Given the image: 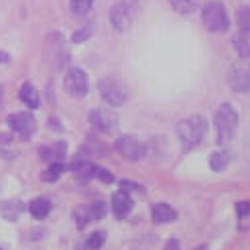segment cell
Masks as SVG:
<instances>
[{"instance_id": "1", "label": "cell", "mask_w": 250, "mask_h": 250, "mask_svg": "<svg viewBox=\"0 0 250 250\" xmlns=\"http://www.w3.org/2000/svg\"><path fill=\"white\" fill-rule=\"evenodd\" d=\"M208 130V122L204 116H189L177 124V136L181 141L183 151H191L193 146H197L204 141Z\"/></svg>"}, {"instance_id": "2", "label": "cell", "mask_w": 250, "mask_h": 250, "mask_svg": "<svg viewBox=\"0 0 250 250\" xmlns=\"http://www.w3.org/2000/svg\"><path fill=\"white\" fill-rule=\"evenodd\" d=\"M141 10L139 0H116L110 8V24L116 31H128Z\"/></svg>"}, {"instance_id": "3", "label": "cell", "mask_w": 250, "mask_h": 250, "mask_svg": "<svg viewBox=\"0 0 250 250\" xmlns=\"http://www.w3.org/2000/svg\"><path fill=\"white\" fill-rule=\"evenodd\" d=\"M214 124H216L218 143H222V145L228 143V141H232V136L236 134V128H238V112L234 110L232 104H222L216 110Z\"/></svg>"}, {"instance_id": "4", "label": "cell", "mask_w": 250, "mask_h": 250, "mask_svg": "<svg viewBox=\"0 0 250 250\" xmlns=\"http://www.w3.org/2000/svg\"><path fill=\"white\" fill-rule=\"evenodd\" d=\"M202 21L209 33H226L230 27L228 12L220 0H209L202 8Z\"/></svg>"}, {"instance_id": "5", "label": "cell", "mask_w": 250, "mask_h": 250, "mask_svg": "<svg viewBox=\"0 0 250 250\" xmlns=\"http://www.w3.org/2000/svg\"><path fill=\"white\" fill-rule=\"evenodd\" d=\"M100 96L110 106H122L128 100V87L118 76H106L98 83Z\"/></svg>"}, {"instance_id": "6", "label": "cell", "mask_w": 250, "mask_h": 250, "mask_svg": "<svg viewBox=\"0 0 250 250\" xmlns=\"http://www.w3.org/2000/svg\"><path fill=\"white\" fill-rule=\"evenodd\" d=\"M106 216V206L104 202H94L87 206H78L73 209V220H76V226L80 230H83L87 224H92L96 220H102Z\"/></svg>"}, {"instance_id": "7", "label": "cell", "mask_w": 250, "mask_h": 250, "mask_svg": "<svg viewBox=\"0 0 250 250\" xmlns=\"http://www.w3.org/2000/svg\"><path fill=\"white\" fill-rule=\"evenodd\" d=\"M8 124H10L12 132H17L22 141H29L37 130V120L31 112H17V114H10Z\"/></svg>"}, {"instance_id": "8", "label": "cell", "mask_w": 250, "mask_h": 250, "mask_svg": "<svg viewBox=\"0 0 250 250\" xmlns=\"http://www.w3.org/2000/svg\"><path fill=\"white\" fill-rule=\"evenodd\" d=\"M116 148H118V153L126 161H141L146 155V146L139 139H136V136H130V134L118 136Z\"/></svg>"}, {"instance_id": "9", "label": "cell", "mask_w": 250, "mask_h": 250, "mask_svg": "<svg viewBox=\"0 0 250 250\" xmlns=\"http://www.w3.org/2000/svg\"><path fill=\"white\" fill-rule=\"evenodd\" d=\"M65 90L73 96V98H83L90 90V82H87V76L83 69L73 67L65 73Z\"/></svg>"}, {"instance_id": "10", "label": "cell", "mask_w": 250, "mask_h": 250, "mask_svg": "<svg viewBox=\"0 0 250 250\" xmlns=\"http://www.w3.org/2000/svg\"><path fill=\"white\" fill-rule=\"evenodd\" d=\"M90 122L96 130L104 134H116L118 130V116L112 110H94L90 114Z\"/></svg>"}, {"instance_id": "11", "label": "cell", "mask_w": 250, "mask_h": 250, "mask_svg": "<svg viewBox=\"0 0 250 250\" xmlns=\"http://www.w3.org/2000/svg\"><path fill=\"white\" fill-rule=\"evenodd\" d=\"M228 85L234 92H248L250 90V63L234 65L228 73Z\"/></svg>"}, {"instance_id": "12", "label": "cell", "mask_w": 250, "mask_h": 250, "mask_svg": "<svg viewBox=\"0 0 250 250\" xmlns=\"http://www.w3.org/2000/svg\"><path fill=\"white\" fill-rule=\"evenodd\" d=\"M130 209H132V199L124 189H120L112 195V211H114L116 220H124L130 214Z\"/></svg>"}, {"instance_id": "13", "label": "cell", "mask_w": 250, "mask_h": 250, "mask_svg": "<svg viewBox=\"0 0 250 250\" xmlns=\"http://www.w3.org/2000/svg\"><path fill=\"white\" fill-rule=\"evenodd\" d=\"M24 209H27V206H24L21 199H8V202H4L0 206V214H2L4 220H8V222H17L22 216Z\"/></svg>"}, {"instance_id": "14", "label": "cell", "mask_w": 250, "mask_h": 250, "mask_svg": "<svg viewBox=\"0 0 250 250\" xmlns=\"http://www.w3.org/2000/svg\"><path fill=\"white\" fill-rule=\"evenodd\" d=\"M151 216H153V222L157 224H169L177 220V211L167 204H155L151 208Z\"/></svg>"}, {"instance_id": "15", "label": "cell", "mask_w": 250, "mask_h": 250, "mask_svg": "<svg viewBox=\"0 0 250 250\" xmlns=\"http://www.w3.org/2000/svg\"><path fill=\"white\" fill-rule=\"evenodd\" d=\"M27 209L31 211V216L35 220H45L49 216V211H51V202H49L47 197H35L27 206Z\"/></svg>"}, {"instance_id": "16", "label": "cell", "mask_w": 250, "mask_h": 250, "mask_svg": "<svg viewBox=\"0 0 250 250\" xmlns=\"http://www.w3.org/2000/svg\"><path fill=\"white\" fill-rule=\"evenodd\" d=\"M19 98H21V102H24V104H27L29 108H39V104H41L39 94H37L35 85H33V83H29V82H27V83H22Z\"/></svg>"}, {"instance_id": "17", "label": "cell", "mask_w": 250, "mask_h": 250, "mask_svg": "<svg viewBox=\"0 0 250 250\" xmlns=\"http://www.w3.org/2000/svg\"><path fill=\"white\" fill-rule=\"evenodd\" d=\"M104 242H106V232L98 230V232L87 236L85 240H82L78 244V250H100V248L104 246Z\"/></svg>"}, {"instance_id": "18", "label": "cell", "mask_w": 250, "mask_h": 250, "mask_svg": "<svg viewBox=\"0 0 250 250\" xmlns=\"http://www.w3.org/2000/svg\"><path fill=\"white\" fill-rule=\"evenodd\" d=\"M232 45L240 57H250V31H242L232 39Z\"/></svg>"}, {"instance_id": "19", "label": "cell", "mask_w": 250, "mask_h": 250, "mask_svg": "<svg viewBox=\"0 0 250 250\" xmlns=\"http://www.w3.org/2000/svg\"><path fill=\"white\" fill-rule=\"evenodd\" d=\"M96 165H92L90 161H82V163H78V165H73V171H76V175H78V179L80 181H90L92 177H96Z\"/></svg>"}, {"instance_id": "20", "label": "cell", "mask_w": 250, "mask_h": 250, "mask_svg": "<svg viewBox=\"0 0 250 250\" xmlns=\"http://www.w3.org/2000/svg\"><path fill=\"white\" fill-rule=\"evenodd\" d=\"M169 2H171L173 10L179 12V15H191L199 6V0H169Z\"/></svg>"}, {"instance_id": "21", "label": "cell", "mask_w": 250, "mask_h": 250, "mask_svg": "<svg viewBox=\"0 0 250 250\" xmlns=\"http://www.w3.org/2000/svg\"><path fill=\"white\" fill-rule=\"evenodd\" d=\"M65 171H67V165L59 163V161H53V165L49 167L47 171H43L41 179H43V181H57V179L61 177V173H65Z\"/></svg>"}, {"instance_id": "22", "label": "cell", "mask_w": 250, "mask_h": 250, "mask_svg": "<svg viewBox=\"0 0 250 250\" xmlns=\"http://www.w3.org/2000/svg\"><path fill=\"white\" fill-rule=\"evenodd\" d=\"M228 163H230V155L226 151H218L209 157V167L214 171H224L228 167Z\"/></svg>"}, {"instance_id": "23", "label": "cell", "mask_w": 250, "mask_h": 250, "mask_svg": "<svg viewBox=\"0 0 250 250\" xmlns=\"http://www.w3.org/2000/svg\"><path fill=\"white\" fill-rule=\"evenodd\" d=\"M92 2H94V0H69V6H71L73 15L83 17V15H87V12H90Z\"/></svg>"}, {"instance_id": "24", "label": "cell", "mask_w": 250, "mask_h": 250, "mask_svg": "<svg viewBox=\"0 0 250 250\" xmlns=\"http://www.w3.org/2000/svg\"><path fill=\"white\" fill-rule=\"evenodd\" d=\"M236 22H238L240 31H250V8L248 6L238 10V15H236Z\"/></svg>"}, {"instance_id": "25", "label": "cell", "mask_w": 250, "mask_h": 250, "mask_svg": "<svg viewBox=\"0 0 250 250\" xmlns=\"http://www.w3.org/2000/svg\"><path fill=\"white\" fill-rule=\"evenodd\" d=\"M92 37V24H87V27H83V29H80V31H76L71 35V41L73 43H83V41H87Z\"/></svg>"}, {"instance_id": "26", "label": "cell", "mask_w": 250, "mask_h": 250, "mask_svg": "<svg viewBox=\"0 0 250 250\" xmlns=\"http://www.w3.org/2000/svg\"><path fill=\"white\" fill-rule=\"evenodd\" d=\"M96 177L102 183H114V175H112L108 169H96Z\"/></svg>"}, {"instance_id": "27", "label": "cell", "mask_w": 250, "mask_h": 250, "mask_svg": "<svg viewBox=\"0 0 250 250\" xmlns=\"http://www.w3.org/2000/svg\"><path fill=\"white\" fill-rule=\"evenodd\" d=\"M120 187L124 191H139V193H145V187L139 185V183H132V181H120Z\"/></svg>"}, {"instance_id": "28", "label": "cell", "mask_w": 250, "mask_h": 250, "mask_svg": "<svg viewBox=\"0 0 250 250\" xmlns=\"http://www.w3.org/2000/svg\"><path fill=\"white\" fill-rule=\"evenodd\" d=\"M236 209H238V218H244V216H250V202H242L236 206Z\"/></svg>"}, {"instance_id": "29", "label": "cell", "mask_w": 250, "mask_h": 250, "mask_svg": "<svg viewBox=\"0 0 250 250\" xmlns=\"http://www.w3.org/2000/svg\"><path fill=\"white\" fill-rule=\"evenodd\" d=\"M165 250H179V242H177V240H175V238H171V240L167 242Z\"/></svg>"}, {"instance_id": "30", "label": "cell", "mask_w": 250, "mask_h": 250, "mask_svg": "<svg viewBox=\"0 0 250 250\" xmlns=\"http://www.w3.org/2000/svg\"><path fill=\"white\" fill-rule=\"evenodd\" d=\"M2 63H8V53L0 51V65H2Z\"/></svg>"}, {"instance_id": "31", "label": "cell", "mask_w": 250, "mask_h": 250, "mask_svg": "<svg viewBox=\"0 0 250 250\" xmlns=\"http://www.w3.org/2000/svg\"><path fill=\"white\" fill-rule=\"evenodd\" d=\"M0 98H2V87H0Z\"/></svg>"}, {"instance_id": "32", "label": "cell", "mask_w": 250, "mask_h": 250, "mask_svg": "<svg viewBox=\"0 0 250 250\" xmlns=\"http://www.w3.org/2000/svg\"><path fill=\"white\" fill-rule=\"evenodd\" d=\"M0 250H2V248H0Z\"/></svg>"}]
</instances>
